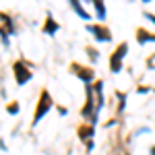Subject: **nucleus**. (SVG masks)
Returning a JSON list of instances; mask_svg holds the SVG:
<instances>
[{"instance_id": "nucleus-18", "label": "nucleus", "mask_w": 155, "mask_h": 155, "mask_svg": "<svg viewBox=\"0 0 155 155\" xmlns=\"http://www.w3.org/2000/svg\"><path fill=\"white\" fill-rule=\"evenodd\" d=\"M58 112H60V116H66L68 112H66V107H58Z\"/></svg>"}, {"instance_id": "nucleus-16", "label": "nucleus", "mask_w": 155, "mask_h": 155, "mask_svg": "<svg viewBox=\"0 0 155 155\" xmlns=\"http://www.w3.org/2000/svg\"><path fill=\"white\" fill-rule=\"evenodd\" d=\"M137 91H139V93H149V91H151V87H145V85H141Z\"/></svg>"}, {"instance_id": "nucleus-5", "label": "nucleus", "mask_w": 155, "mask_h": 155, "mask_svg": "<svg viewBox=\"0 0 155 155\" xmlns=\"http://www.w3.org/2000/svg\"><path fill=\"white\" fill-rule=\"evenodd\" d=\"M71 72H72V74H77V79H81L85 85H93V79H95L93 68L83 66V64H79V62H72V64H71Z\"/></svg>"}, {"instance_id": "nucleus-22", "label": "nucleus", "mask_w": 155, "mask_h": 155, "mask_svg": "<svg viewBox=\"0 0 155 155\" xmlns=\"http://www.w3.org/2000/svg\"><path fill=\"white\" fill-rule=\"evenodd\" d=\"M85 2H91V0H85Z\"/></svg>"}, {"instance_id": "nucleus-1", "label": "nucleus", "mask_w": 155, "mask_h": 155, "mask_svg": "<svg viewBox=\"0 0 155 155\" xmlns=\"http://www.w3.org/2000/svg\"><path fill=\"white\" fill-rule=\"evenodd\" d=\"M104 87H106L104 81H95L93 85H87V89H85L87 99H85V106L81 107V116H83L91 126L97 124L99 112H101V107H104Z\"/></svg>"}, {"instance_id": "nucleus-8", "label": "nucleus", "mask_w": 155, "mask_h": 155, "mask_svg": "<svg viewBox=\"0 0 155 155\" xmlns=\"http://www.w3.org/2000/svg\"><path fill=\"white\" fill-rule=\"evenodd\" d=\"M134 35H137L139 46H145V44H149V41H155V33H149L147 29H143V27H139Z\"/></svg>"}, {"instance_id": "nucleus-3", "label": "nucleus", "mask_w": 155, "mask_h": 155, "mask_svg": "<svg viewBox=\"0 0 155 155\" xmlns=\"http://www.w3.org/2000/svg\"><path fill=\"white\" fill-rule=\"evenodd\" d=\"M12 74H15L17 85H27L33 79V71H31L29 62H25V60H15L12 62Z\"/></svg>"}, {"instance_id": "nucleus-10", "label": "nucleus", "mask_w": 155, "mask_h": 155, "mask_svg": "<svg viewBox=\"0 0 155 155\" xmlns=\"http://www.w3.org/2000/svg\"><path fill=\"white\" fill-rule=\"evenodd\" d=\"M68 2H71V6L74 8V12H77L81 19H85V21H89V19H91V15L85 11V6L81 4V0H68Z\"/></svg>"}, {"instance_id": "nucleus-12", "label": "nucleus", "mask_w": 155, "mask_h": 155, "mask_svg": "<svg viewBox=\"0 0 155 155\" xmlns=\"http://www.w3.org/2000/svg\"><path fill=\"white\" fill-rule=\"evenodd\" d=\"M116 95H118V110H116V112H118V114H122V112H124V107H126V93H116Z\"/></svg>"}, {"instance_id": "nucleus-6", "label": "nucleus", "mask_w": 155, "mask_h": 155, "mask_svg": "<svg viewBox=\"0 0 155 155\" xmlns=\"http://www.w3.org/2000/svg\"><path fill=\"white\" fill-rule=\"evenodd\" d=\"M91 35L95 37V41H99V44H106V41H112V31L107 29L106 25H87L85 27Z\"/></svg>"}, {"instance_id": "nucleus-15", "label": "nucleus", "mask_w": 155, "mask_h": 155, "mask_svg": "<svg viewBox=\"0 0 155 155\" xmlns=\"http://www.w3.org/2000/svg\"><path fill=\"white\" fill-rule=\"evenodd\" d=\"M87 54H91V60H93V62H95V60H97V52H95V50L87 48Z\"/></svg>"}, {"instance_id": "nucleus-11", "label": "nucleus", "mask_w": 155, "mask_h": 155, "mask_svg": "<svg viewBox=\"0 0 155 155\" xmlns=\"http://www.w3.org/2000/svg\"><path fill=\"white\" fill-rule=\"evenodd\" d=\"M91 4L95 6V15H97V19H99V21H106V17H107L106 2H104V0H91Z\"/></svg>"}, {"instance_id": "nucleus-20", "label": "nucleus", "mask_w": 155, "mask_h": 155, "mask_svg": "<svg viewBox=\"0 0 155 155\" xmlns=\"http://www.w3.org/2000/svg\"><path fill=\"white\" fill-rule=\"evenodd\" d=\"M149 155H155V145H151V147H149Z\"/></svg>"}, {"instance_id": "nucleus-17", "label": "nucleus", "mask_w": 155, "mask_h": 155, "mask_svg": "<svg viewBox=\"0 0 155 155\" xmlns=\"http://www.w3.org/2000/svg\"><path fill=\"white\" fill-rule=\"evenodd\" d=\"M145 17H147L151 23H155V15H151V12H145Z\"/></svg>"}, {"instance_id": "nucleus-7", "label": "nucleus", "mask_w": 155, "mask_h": 155, "mask_svg": "<svg viewBox=\"0 0 155 155\" xmlns=\"http://www.w3.org/2000/svg\"><path fill=\"white\" fill-rule=\"evenodd\" d=\"M60 29V25L56 23V19L52 17V12L46 15V21H44V27H41V31L46 33V35H56V31Z\"/></svg>"}, {"instance_id": "nucleus-19", "label": "nucleus", "mask_w": 155, "mask_h": 155, "mask_svg": "<svg viewBox=\"0 0 155 155\" xmlns=\"http://www.w3.org/2000/svg\"><path fill=\"white\" fill-rule=\"evenodd\" d=\"M87 151H93V141H87Z\"/></svg>"}, {"instance_id": "nucleus-14", "label": "nucleus", "mask_w": 155, "mask_h": 155, "mask_svg": "<svg viewBox=\"0 0 155 155\" xmlns=\"http://www.w3.org/2000/svg\"><path fill=\"white\" fill-rule=\"evenodd\" d=\"M0 39H2V44H4V48H8L11 46V37H8V33H6V29L0 25Z\"/></svg>"}, {"instance_id": "nucleus-13", "label": "nucleus", "mask_w": 155, "mask_h": 155, "mask_svg": "<svg viewBox=\"0 0 155 155\" xmlns=\"http://www.w3.org/2000/svg\"><path fill=\"white\" fill-rule=\"evenodd\" d=\"M19 110H21V106H19V101H11V104L6 106V112H8L11 116H17V114H19Z\"/></svg>"}, {"instance_id": "nucleus-21", "label": "nucleus", "mask_w": 155, "mask_h": 155, "mask_svg": "<svg viewBox=\"0 0 155 155\" xmlns=\"http://www.w3.org/2000/svg\"><path fill=\"white\" fill-rule=\"evenodd\" d=\"M143 2H151V0H143Z\"/></svg>"}, {"instance_id": "nucleus-9", "label": "nucleus", "mask_w": 155, "mask_h": 155, "mask_svg": "<svg viewBox=\"0 0 155 155\" xmlns=\"http://www.w3.org/2000/svg\"><path fill=\"white\" fill-rule=\"evenodd\" d=\"M77 132H79V139L87 143V141H93V132H95V128H93L91 124H81Z\"/></svg>"}, {"instance_id": "nucleus-2", "label": "nucleus", "mask_w": 155, "mask_h": 155, "mask_svg": "<svg viewBox=\"0 0 155 155\" xmlns=\"http://www.w3.org/2000/svg\"><path fill=\"white\" fill-rule=\"evenodd\" d=\"M52 107H54V99H52V95H50V91H48V89H41L39 99H37V106H35V112H33L31 126H37V124H39V120L46 118V114H48Z\"/></svg>"}, {"instance_id": "nucleus-4", "label": "nucleus", "mask_w": 155, "mask_h": 155, "mask_svg": "<svg viewBox=\"0 0 155 155\" xmlns=\"http://www.w3.org/2000/svg\"><path fill=\"white\" fill-rule=\"evenodd\" d=\"M126 54H128V44L126 41H122L118 48L112 52V56H110V71L114 72V74H118L122 71V60H124Z\"/></svg>"}]
</instances>
